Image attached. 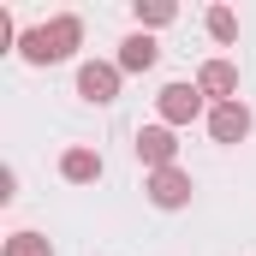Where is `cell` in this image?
<instances>
[{
  "label": "cell",
  "mask_w": 256,
  "mask_h": 256,
  "mask_svg": "<svg viewBox=\"0 0 256 256\" xmlns=\"http://www.w3.org/2000/svg\"><path fill=\"white\" fill-rule=\"evenodd\" d=\"M202 24H208V36H214V42H238V18H232V6H208V18H202Z\"/></svg>",
  "instance_id": "7c38bea8"
},
{
  "label": "cell",
  "mask_w": 256,
  "mask_h": 256,
  "mask_svg": "<svg viewBox=\"0 0 256 256\" xmlns=\"http://www.w3.org/2000/svg\"><path fill=\"white\" fill-rule=\"evenodd\" d=\"M155 60H161V42L149 30H131L126 42H120V72H149Z\"/></svg>",
  "instance_id": "ba28073f"
},
{
  "label": "cell",
  "mask_w": 256,
  "mask_h": 256,
  "mask_svg": "<svg viewBox=\"0 0 256 256\" xmlns=\"http://www.w3.org/2000/svg\"><path fill=\"white\" fill-rule=\"evenodd\" d=\"M250 108H244V102H220V108H208V137H214V143H244V137H250Z\"/></svg>",
  "instance_id": "8992f818"
},
{
  "label": "cell",
  "mask_w": 256,
  "mask_h": 256,
  "mask_svg": "<svg viewBox=\"0 0 256 256\" xmlns=\"http://www.w3.org/2000/svg\"><path fill=\"white\" fill-rule=\"evenodd\" d=\"M60 179L96 185V179H102V155H96V149H66V155H60Z\"/></svg>",
  "instance_id": "9c48e42d"
},
{
  "label": "cell",
  "mask_w": 256,
  "mask_h": 256,
  "mask_svg": "<svg viewBox=\"0 0 256 256\" xmlns=\"http://www.w3.org/2000/svg\"><path fill=\"white\" fill-rule=\"evenodd\" d=\"M131 149H137V161H143L149 173H161V167H179V137H173V126H161V120L137 131V143H131Z\"/></svg>",
  "instance_id": "7a4b0ae2"
},
{
  "label": "cell",
  "mask_w": 256,
  "mask_h": 256,
  "mask_svg": "<svg viewBox=\"0 0 256 256\" xmlns=\"http://www.w3.org/2000/svg\"><path fill=\"white\" fill-rule=\"evenodd\" d=\"M173 18H179L173 0H149V6L137 0V24H143V30H161V24H173Z\"/></svg>",
  "instance_id": "8fae6325"
},
{
  "label": "cell",
  "mask_w": 256,
  "mask_h": 256,
  "mask_svg": "<svg viewBox=\"0 0 256 256\" xmlns=\"http://www.w3.org/2000/svg\"><path fill=\"white\" fill-rule=\"evenodd\" d=\"M78 42H84V18L60 12V18H48V24L24 30V36H18V54H24L30 66H60V60L78 54Z\"/></svg>",
  "instance_id": "6da1fadb"
},
{
  "label": "cell",
  "mask_w": 256,
  "mask_h": 256,
  "mask_svg": "<svg viewBox=\"0 0 256 256\" xmlns=\"http://www.w3.org/2000/svg\"><path fill=\"white\" fill-rule=\"evenodd\" d=\"M0 256H54V244H48L42 232H12V238H6V250H0Z\"/></svg>",
  "instance_id": "30bf717a"
},
{
  "label": "cell",
  "mask_w": 256,
  "mask_h": 256,
  "mask_svg": "<svg viewBox=\"0 0 256 256\" xmlns=\"http://www.w3.org/2000/svg\"><path fill=\"white\" fill-rule=\"evenodd\" d=\"M143 191H149L155 208H185L196 185H191V173H185V167H161V173H149V185H143Z\"/></svg>",
  "instance_id": "5b68a950"
},
{
  "label": "cell",
  "mask_w": 256,
  "mask_h": 256,
  "mask_svg": "<svg viewBox=\"0 0 256 256\" xmlns=\"http://www.w3.org/2000/svg\"><path fill=\"white\" fill-rule=\"evenodd\" d=\"M120 78H126L120 60H84V66H78V96L96 102V108H108V102L120 96Z\"/></svg>",
  "instance_id": "3957f363"
},
{
  "label": "cell",
  "mask_w": 256,
  "mask_h": 256,
  "mask_svg": "<svg viewBox=\"0 0 256 256\" xmlns=\"http://www.w3.org/2000/svg\"><path fill=\"white\" fill-rule=\"evenodd\" d=\"M196 90H202L214 108H220V102H238V66H232V60H202Z\"/></svg>",
  "instance_id": "52a82bcc"
},
{
  "label": "cell",
  "mask_w": 256,
  "mask_h": 256,
  "mask_svg": "<svg viewBox=\"0 0 256 256\" xmlns=\"http://www.w3.org/2000/svg\"><path fill=\"white\" fill-rule=\"evenodd\" d=\"M202 102H208V96H202L196 84H167V90L155 96V108H161V126H191L196 114H202Z\"/></svg>",
  "instance_id": "277c9868"
}]
</instances>
